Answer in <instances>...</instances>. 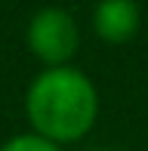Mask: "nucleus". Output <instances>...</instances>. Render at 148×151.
<instances>
[{"mask_svg":"<svg viewBox=\"0 0 148 151\" xmlns=\"http://www.w3.org/2000/svg\"><path fill=\"white\" fill-rule=\"evenodd\" d=\"M93 25L105 43H126L139 31V9L133 0H102L96 6Z\"/></svg>","mask_w":148,"mask_h":151,"instance_id":"7ed1b4c3","label":"nucleus"},{"mask_svg":"<svg viewBox=\"0 0 148 151\" xmlns=\"http://www.w3.org/2000/svg\"><path fill=\"white\" fill-rule=\"evenodd\" d=\"M99 111L93 83L74 68H50L28 93V117L50 142H74L90 133Z\"/></svg>","mask_w":148,"mask_h":151,"instance_id":"f257e3e1","label":"nucleus"},{"mask_svg":"<svg viewBox=\"0 0 148 151\" xmlns=\"http://www.w3.org/2000/svg\"><path fill=\"white\" fill-rule=\"evenodd\" d=\"M0 151H59L52 145L50 139H43V136H16V139H9Z\"/></svg>","mask_w":148,"mask_h":151,"instance_id":"20e7f679","label":"nucleus"},{"mask_svg":"<svg viewBox=\"0 0 148 151\" xmlns=\"http://www.w3.org/2000/svg\"><path fill=\"white\" fill-rule=\"evenodd\" d=\"M28 46L40 62L62 68L77 52V25L65 9H40L28 25Z\"/></svg>","mask_w":148,"mask_h":151,"instance_id":"f03ea898","label":"nucleus"}]
</instances>
